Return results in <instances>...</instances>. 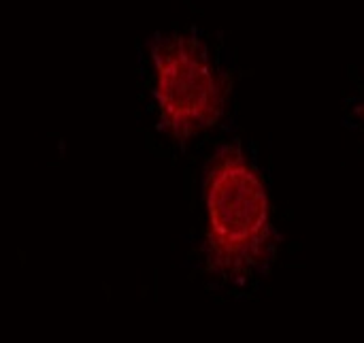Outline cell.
I'll return each mask as SVG.
<instances>
[{
  "instance_id": "cell-1",
  "label": "cell",
  "mask_w": 364,
  "mask_h": 343,
  "mask_svg": "<svg viewBox=\"0 0 364 343\" xmlns=\"http://www.w3.org/2000/svg\"><path fill=\"white\" fill-rule=\"evenodd\" d=\"M209 267L241 280L260 265L271 241V203L239 145H224L205 177Z\"/></svg>"
},
{
  "instance_id": "cell-2",
  "label": "cell",
  "mask_w": 364,
  "mask_h": 343,
  "mask_svg": "<svg viewBox=\"0 0 364 343\" xmlns=\"http://www.w3.org/2000/svg\"><path fill=\"white\" fill-rule=\"evenodd\" d=\"M149 60L151 98L162 132L183 143L218 124L226 105V81L200 38L156 36Z\"/></svg>"
}]
</instances>
